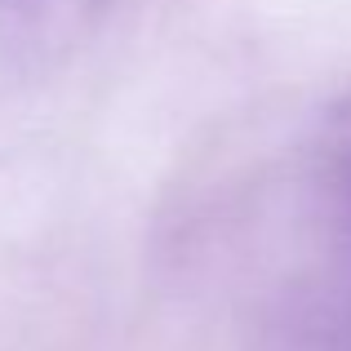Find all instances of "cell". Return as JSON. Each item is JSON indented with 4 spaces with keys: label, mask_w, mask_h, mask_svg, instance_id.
I'll list each match as a JSON object with an SVG mask.
<instances>
[{
    "label": "cell",
    "mask_w": 351,
    "mask_h": 351,
    "mask_svg": "<svg viewBox=\"0 0 351 351\" xmlns=\"http://www.w3.org/2000/svg\"><path fill=\"white\" fill-rule=\"evenodd\" d=\"M347 218H351V205H347Z\"/></svg>",
    "instance_id": "cell-1"
}]
</instances>
